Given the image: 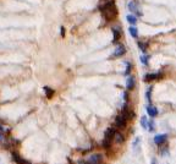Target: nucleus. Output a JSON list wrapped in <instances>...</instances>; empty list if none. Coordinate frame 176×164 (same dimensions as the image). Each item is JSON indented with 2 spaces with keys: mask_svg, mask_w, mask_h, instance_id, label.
I'll return each mask as SVG.
<instances>
[{
  "mask_svg": "<svg viewBox=\"0 0 176 164\" xmlns=\"http://www.w3.org/2000/svg\"><path fill=\"white\" fill-rule=\"evenodd\" d=\"M100 10H102V14L106 21H111L117 15V7L113 0H109L105 4H103V6L100 7Z\"/></svg>",
  "mask_w": 176,
  "mask_h": 164,
  "instance_id": "1",
  "label": "nucleus"
},
{
  "mask_svg": "<svg viewBox=\"0 0 176 164\" xmlns=\"http://www.w3.org/2000/svg\"><path fill=\"white\" fill-rule=\"evenodd\" d=\"M115 132H116V129L115 127H108L105 134H104V140H103V147L104 148H110L111 146V142L114 140V136H115Z\"/></svg>",
  "mask_w": 176,
  "mask_h": 164,
  "instance_id": "2",
  "label": "nucleus"
},
{
  "mask_svg": "<svg viewBox=\"0 0 176 164\" xmlns=\"http://www.w3.org/2000/svg\"><path fill=\"white\" fill-rule=\"evenodd\" d=\"M127 7L135 16H142V11L139 9V4L137 1H133V0H132V1H129Z\"/></svg>",
  "mask_w": 176,
  "mask_h": 164,
  "instance_id": "3",
  "label": "nucleus"
},
{
  "mask_svg": "<svg viewBox=\"0 0 176 164\" xmlns=\"http://www.w3.org/2000/svg\"><path fill=\"white\" fill-rule=\"evenodd\" d=\"M127 121L129 120L126 119V117H125L124 114L121 113V114H119V115L115 118V126L119 127V129H124V127H126Z\"/></svg>",
  "mask_w": 176,
  "mask_h": 164,
  "instance_id": "4",
  "label": "nucleus"
},
{
  "mask_svg": "<svg viewBox=\"0 0 176 164\" xmlns=\"http://www.w3.org/2000/svg\"><path fill=\"white\" fill-rule=\"evenodd\" d=\"M125 53H126V48H125L122 44H120V45L116 47V49L114 50V53L111 54L110 58H120V56H122Z\"/></svg>",
  "mask_w": 176,
  "mask_h": 164,
  "instance_id": "5",
  "label": "nucleus"
},
{
  "mask_svg": "<svg viewBox=\"0 0 176 164\" xmlns=\"http://www.w3.org/2000/svg\"><path fill=\"white\" fill-rule=\"evenodd\" d=\"M166 138H167V135H166V134L157 135V136L154 137V143H155V145H158V146H162L163 143H165Z\"/></svg>",
  "mask_w": 176,
  "mask_h": 164,
  "instance_id": "6",
  "label": "nucleus"
},
{
  "mask_svg": "<svg viewBox=\"0 0 176 164\" xmlns=\"http://www.w3.org/2000/svg\"><path fill=\"white\" fill-rule=\"evenodd\" d=\"M103 159V157H102V154H99V153H97V154H92L91 157L88 158V163H93V164H100V160Z\"/></svg>",
  "mask_w": 176,
  "mask_h": 164,
  "instance_id": "7",
  "label": "nucleus"
},
{
  "mask_svg": "<svg viewBox=\"0 0 176 164\" xmlns=\"http://www.w3.org/2000/svg\"><path fill=\"white\" fill-rule=\"evenodd\" d=\"M147 114L150 117V118H155L157 115H158V109L155 108L154 105H152V104H149L148 106H147Z\"/></svg>",
  "mask_w": 176,
  "mask_h": 164,
  "instance_id": "8",
  "label": "nucleus"
},
{
  "mask_svg": "<svg viewBox=\"0 0 176 164\" xmlns=\"http://www.w3.org/2000/svg\"><path fill=\"white\" fill-rule=\"evenodd\" d=\"M162 78V73H147L144 76V81L147 82H150V81H155V80H159Z\"/></svg>",
  "mask_w": 176,
  "mask_h": 164,
  "instance_id": "9",
  "label": "nucleus"
},
{
  "mask_svg": "<svg viewBox=\"0 0 176 164\" xmlns=\"http://www.w3.org/2000/svg\"><path fill=\"white\" fill-rule=\"evenodd\" d=\"M12 159L17 164H31L28 160H26V159H23L22 157H20V155L16 153V152H12Z\"/></svg>",
  "mask_w": 176,
  "mask_h": 164,
  "instance_id": "10",
  "label": "nucleus"
},
{
  "mask_svg": "<svg viewBox=\"0 0 176 164\" xmlns=\"http://www.w3.org/2000/svg\"><path fill=\"white\" fill-rule=\"evenodd\" d=\"M120 37H121L120 29L117 28V27L113 28V40H111V42H113V43H117V42L120 40Z\"/></svg>",
  "mask_w": 176,
  "mask_h": 164,
  "instance_id": "11",
  "label": "nucleus"
},
{
  "mask_svg": "<svg viewBox=\"0 0 176 164\" xmlns=\"http://www.w3.org/2000/svg\"><path fill=\"white\" fill-rule=\"evenodd\" d=\"M135 83H136V80L133 76H129L127 80H126V88H127V91H131V89L135 87Z\"/></svg>",
  "mask_w": 176,
  "mask_h": 164,
  "instance_id": "12",
  "label": "nucleus"
},
{
  "mask_svg": "<svg viewBox=\"0 0 176 164\" xmlns=\"http://www.w3.org/2000/svg\"><path fill=\"white\" fill-rule=\"evenodd\" d=\"M126 20H127V22L131 24V26H135V24L137 23V16H135L133 14H130V15L126 16Z\"/></svg>",
  "mask_w": 176,
  "mask_h": 164,
  "instance_id": "13",
  "label": "nucleus"
},
{
  "mask_svg": "<svg viewBox=\"0 0 176 164\" xmlns=\"http://www.w3.org/2000/svg\"><path fill=\"white\" fill-rule=\"evenodd\" d=\"M44 93H45V97L48 98V99H50V98H52L53 96H54V89H52L50 87H48V86H45L44 88Z\"/></svg>",
  "mask_w": 176,
  "mask_h": 164,
  "instance_id": "14",
  "label": "nucleus"
},
{
  "mask_svg": "<svg viewBox=\"0 0 176 164\" xmlns=\"http://www.w3.org/2000/svg\"><path fill=\"white\" fill-rule=\"evenodd\" d=\"M114 140H115V142L116 143H122L124 141H125V137L120 134V132H115V136H114Z\"/></svg>",
  "mask_w": 176,
  "mask_h": 164,
  "instance_id": "15",
  "label": "nucleus"
},
{
  "mask_svg": "<svg viewBox=\"0 0 176 164\" xmlns=\"http://www.w3.org/2000/svg\"><path fill=\"white\" fill-rule=\"evenodd\" d=\"M129 31H130L131 37H133V38H138V29H137L135 26H130Z\"/></svg>",
  "mask_w": 176,
  "mask_h": 164,
  "instance_id": "16",
  "label": "nucleus"
},
{
  "mask_svg": "<svg viewBox=\"0 0 176 164\" xmlns=\"http://www.w3.org/2000/svg\"><path fill=\"white\" fill-rule=\"evenodd\" d=\"M147 130H148V131H150V132L155 130V122H154V120H153V119H150V120L148 121V124H147Z\"/></svg>",
  "mask_w": 176,
  "mask_h": 164,
  "instance_id": "17",
  "label": "nucleus"
},
{
  "mask_svg": "<svg viewBox=\"0 0 176 164\" xmlns=\"http://www.w3.org/2000/svg\"><path fill=\"white\" fill-rule=\"evenodd\" d=\"M139 60H141V63L143 64V65H148V60H149V55H146V54H142L141 56H139Z\"/></svg>",
  "mask_w": 176,
  "mask_h": 164,
  "instance_id": "18",
  "label": "nucleus"
},
{
  "mask_svg": "<svg viewBox=\"0 0 176 164\" xmlns=\"http://www.w3.org/2000/svg\"><path fill=\"white\" fill-rule=\"evenodd\" d=\"M125 64H126V71H125V75L129 76L130 75V72H131V68H132V65L130 61H125Z\"/></svg>",
  "mask_w": 176,
  "mask_h": 164,
  "instance_id": "19",
  "label": "nucleus"
},
{
  "mask_svg": "<svg viewBox=\"0 0 176 164\" xmlns=\"http://www.w3.org/2000/svg\"><path fill=\"white\" fill-rule=\"evenodd\" d=\"M150 92H152V87H149L148 89H147V92H146V99H147V102L150 104Z\"/></svg>",
  "mask_w": 176,
  "mask_h": 164,
  "instance_id": "20",
  "label": "nucleus"
},
{
  "mask_svg": "<svg viewBox=\"0 0 176 164\" xmlns=\"http://www.w3.org/2000/svg\"><path fill=\"white\" fill-rule=\"evenodd\" d=\"M138 145H139V138L137 137L136 140H135V142L132 143V147H133V150H135V152H137V151H138Z\"/></svg>",
  "mask_w": 176,
  "mask_h": 164,
  "instance_id": "21",
  "label": "nucleus"
},
{
  "mask_svg": "<svg viewBox=\"0 0 176 164\" xmlns=\"http://www.w3.org/2000/svg\"><path fill=\"white\" fill-rule=\"evenodd\" d=\"M147 124H148L147 118H146V117H142V119H141V125H142V127H143V129H147Z\"/></svg>",
  "mask_w": 176,
  "mask_h": 164,
  "instance_id": "22",
  "label": "nucleus"
},
{
  "mask_svg": "<svg viewBox=\"0 0 176 164\" xmlns=\"http://www.w3.org/2000/svg\"><path fill=\"white\" fill-rule=\"evenodd\" d=\"M138 47H139V49H141V50L142 52H146L147 50V44L146 43H142V42H138Z\"/></svg>",
  "mask_w": 176,
  "mask_h": 164,
  "instance_id": "23",
  "label": "nucleus"
},
{
  "mask_svg": "<svg viewBox=\"0 0 176 164\" xmlns=\"http://www.w3.org/2000/svg\"><path fill=\"white\" fill-rule=\"evenodd\" d=\"M122 96H124V101L125 102H129V93H127V91H125L122 93Z\"/></svg>",
  "mask_w": 176,
  "mask_h": 164,
  "instance_id": "24",
  "label": "nucleus"
},
{
  "mask_svg": "<svg viewBox=\"0 0 176 164\" xmlns=\"http://www.w3.org/2000/svg\"><path fill=\"white\" fill-rule=\"evenodd\" d=\"M60 31H61V32H60L61 37H65V28H64V27H61V28H60Z\"/></svg>",
  "mask_w": 176,
  "mask_h": 164,
  "instance_id": "25",
  "label": "nucleus"
},
{
  "mask_svg": "<svg viewBox=\"0 0 176 164\" xmlns=\"http://www.w3.org/2000/svg\"><path fill=\"white\" fill-rule=\"evenodd\" d=\"M150 164H158L157 158H152V160H150Z\"/></svg>",
  "mask_w": 176,
  "mask_h": 164,
  "instance_id": "26",
  "label": "nucleus"
},
{
  "mask_svg": "<svg viewBox=\"0 0 176 164\" xmlns=\"http://www.w3.org/2000/svg\"><path fill=\"white\" fill-rule=\"evenodd\" d=\"M3 137H4V135H3V132H0V142L3 141Z\"/></svg>",
  "mask_w": 176,
  "mask_h": 164,
  "instance_id": "27",
  "label": "nucleus"
},
{
  "mask_svg": "<svg viewBox=\"0 0 176 164\" xmlns=\"http://www.w3.org/2000/svg\"><path fill=\"white\" fill-rule=\"evenodd\" d=\"M3 130H4V129H3V126L0 125V132H3Z\"/></svg>",
  "mask_w": 176,
  "mask_h": 164,
  "instance_id": "28",
  "label": "nucleus"
},
{
  "mask_svg": "<svg viewBox=\"0 0 176 164\" xmlns=\"http://www.w3.org/2000/svg\"><path fill=\"white\" fill-rule=\"evenodd\" d=\"M86 164H93V163H88V162H87V163H86Z\"/></svg>",
  "mask_w": 176,
  "mask_h": 164,
  "instance_id": "29",
  "label": "nucleus"
}]
</instances>
